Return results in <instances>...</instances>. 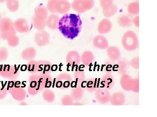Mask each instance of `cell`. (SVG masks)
Returning a JSON list of instances; mask_svg holds the SVG:
<instances>
[{
  "instance_id": "obj_1",
  "label": "cell",
  "mask_w": 157,
  "mask_h": 117,
  "mask_svg": "<svg viewBox=\"0 0 157 117\" xmlns=\"http://www.w3.org/2000/svg\"><path fill=\"white\" fill-rule=\"evenodd\" d=\"M82 27V22L79 15L70 14L64 15L59 20L58 28L61 33L66 38L76 37Z\"/></svg>"
},
{
  "instance_id": "obj_2",
  "label": "cell",
  "mask_w": 157,
  "mask_h": 117,
  "mask_svg": "<svg viewBox=\"0 0 157 117\" xmlns=\"http://www.w3.org/2000/svg\"><path fill=\"white\" fill-rule=\"evenodd\" d=\"M48 18V11L44 6L40 5L35 10L33 18L34 27L39 30H42L46 25Z\"/></svg>"
},
{
  "instance_id": "obj_3",
  "label": "cell",
  "mask_w": 157,
  "mask_h": 117,
  "mask_svg": "<svg viewBox=\"0 0 157 117\" xmlns=\"http://www.w3.org/2000/svg\"><path fill=\"white\" fill-rule=\"evenodd\" d=\"M14 22L9 17H4L0 21V36L2 40H7L9 37L16 35Z\"/></svg>"
},
{
  "instance_id": "obj_4",
  "label": "cell",
  "mask_w": 157,
  "mask_h": 117,
  "mask_svg": "<svg viewBox=\"0 0 157 117\" xmlns=\"http://www.w3.org/2000/svg\"><path fill=\"white\" fill-rule=\"evenodd\" d=\"M28 70L32 73H48L52 71L50 62L45 61H31L28 64Z\"/></svg>"
},
{
  "instance_id": "obj_5",
  "label": "cell",
  "mask_w": 157,
  "mask_h": 117,
  "mask_svg": "<svg viewBox=\"0 0 157 117\" xmlns=\"http://www.w3.org/2000/svg\"><path fill=\"white\" fill-rule=\"evenodd\" d=\"M122 44L125 50L133 51L137 49L138 46V40L136 34L132 31L125 33L122 39Z\"/></svg>"
},
{
  "instance_id": "obj_6",
  "label": "cell",
  "mask_w": 157,
  "mask_h": 117,
  "mask_svg": "<svg viewBox=\"0 0 157 117\" xmlns=\"http://www.w3.org/2000/svg\"><path fill=\"white\" fill-rule=\"evenodd\" d=\"M121 84L124 89L126 91L139 92V79H133L128 75L124 74L121 79Z\"/></svg>"
},
{
  "instance_id": "obj_7",
  "label": "cell",
  "mask_w": 157,
  "mask_h": 117,
  "mask_svg": "<svg viewBox=\"0 0 157 117\" xmlns=\"http://www.w3.org/2000/svg\"><path fill=\"white\" fill-rule=\"evenodd\" d=\"M94 5V0H74L72 8L79 13H83L92 9Z\"/></svg>"
},
{
  "instance_id": "obj_8",
  "label": "cell",
  "mask_w": 157,
  "mask_h": 117,
  "mask_svg": "<svg viewBox=\"0 0 157 117\" xmlns=\"http://www.w3.org/2000/svg\"><path fill=\"white\" fill-rule=\"evenodd\" d=\"M19 70L14 66L3 65L0 69V76L9 80H14L18 77Z\"/></svg>"
},
{
  "instance_id": "obj_9",
  "label": "cell",
  "mask_w": 157,
  "mask_h": 117,
  "mask_svg": "<svg viewBox=\"0 0 157 117\" xmlns=\"http://www.w3.org/2000/svg\"><path fill=\"white\" fill-rule=\"evenodd\" d=\"M100 79L98 78H89L85 80L80 85L87 92H94L100 88Z\"/></svg>"
},
{
  "instance_id": "obj_10",
  "label": "cell",
  "mask_w": 157,
  "mask_h": 117,
  "mask_svg": "<svg viewBox=\"0 0 157 117\" xmlns=\"http://www.w3.org/2000/svg\"><path fill=\"white\" fill-rule=\"evenodd\" d=\"M72 81V77L70 75L67 73L61 74L56 78V86L59 89H67L70 87Z\"/></svg>"
},
{
  "instance_id": "obj_11",
  "label": "cell",
  "mask_w": 157,
  "mask_h": 117,
  "mask_svg": "<svg viewBox=\"0 0 157 117\" xmlns=\"http://www.w3.org/2000/svg\"><path fill=\"white\" fill-rule=\"evenodd\" d=\"M35 41L40 47L46 46L50 41V35L44 30H39L35 35Z\"/></svg>"
},
{
  "instance_id": "obj_12",
  "label": "cell",
  "mask_w": 157,
  "mask_h": 117,
  "mask_svg": "<svg viewBox=\"0 0 157 117\" xmlns=\"http://www.w3.org/2000/svg\"><path fill=\"white\" fill-rule=\"evenodd\" d=\"M96 99L101 104H105L110 101L111 95L107 89L99 88L95 91Z\"/></svg>"
},
{
  "instance_id": "obj_13",
  "label": "cell",
  "mask_w": 157,
  "mask_h": 117,
  "mask_svg": "<svg viewBox=\"0 0 157 117\" xmlns=\"http://www.w3.org/2000/svg\"><path fill=\"white\" fill-rule=\"evenodd\" d=\"M115 83V79L111 73H106L100 80V88L107 90L113 88Z\"/></svg>"
},
{
  "instance_id": "obj_14",
  "label": "cell",
  "mask_w": 157,
  "mask_h": 117,
  "mask_svg": "<svg viewBox=\"0 0 157 117\" xmlns=\"http://www.w3.org/2000/svg\"><path fill=\"white\" fill-rule=\"evenodd\" d=\"M66 61L68 65L73 68L77 67L80 64V57L77 51H70L67 54Z\"/></svg>"
},
{
  "instance_id": "obj_15",
  "label": "cell",
  "mask_w": 157,
  "mask_h": 117,
  "mask_svg": "<svg viewBox=\"0 0 157 117\" xmlns=\"http://www.w3.org/2000/svg\"><path fill=\"white\" fill-rule=\"evenodd\" d=\"M14 28L16 31L21 33L28 32L29 25L26 20L21 18L17 19L14 23Z\"/></svg>"
},
{
  "instance_id": "obj_16",
  "label": "cell",
  "mask_w": 157,
  "mask_h": 117,
  "mask_svg": "<svg viewBox=\"0 0 157 117\" xmlns=\"http://www.w3.org/2000/svg\"><path fill=\"white\" fill-rule=\"evenodd\" d=\"M71 9L70 3L67 0H57L56 5V11L61 14L67 13Z\"/></svg>"
},
{
  "instance_id": "obj_17",
  "label": "cell",
  "mask_w": 157,
  "mask_h": 117,
  "mask_svg": "<svg viewBox=\"0 0 157 117\" xmlns=\"http://www.w3.org/2000/svg\"><path fill=\"white\" fill-rule=\"evenodd\" d=\"M93 44L96 48L102 50L107 49L109 46L107 39L101 35L97 36L94 38Z\"/></svg>"
},
{
  "instance_id": "obj_18",
  "label": "cell",
  "mask_w": 157,
  "mask_h": 117,
  "mask_svg": "<svg viewBox=\"0 0 157 117\" xmlns=\"http://www.w3.org/2000/svg\"><path fill=\"white\" fill-rule=\"evenodd\" d=\"M112 28V24L111 21L107 19H104L99 23L98 26V30L101 34L108 33Z\"/></svg>"
},
{
  "instance_id": "obj_19",
  "label": "cell",
  "mask_w": 157,
  "mask_h": 117,
  "mask_svg": "<svg viewBox=\"0 0 157 117\" xmlns=\"http://www.w3.org/2000/svg\"><path fill=\"white\" fill-rule=\"evenodd\" d=\"M109 101L112 105H123L125 101V98L122 92H115L110 97Z\"/></svg>"
},
{
  "instance_id": "obj_20",
  "label": "cell",
  "mask_w": 157,
  "mask_h": 117,
  "mask_svg": "<svg viewBox=\"0 0 157 117\" xmlns=\"http://www.w3.org/2000/svg\"><path fill=\"white\" fill-rule=\"evenodd\" d=\"M107 54L112 61H116L119 59L121 57V51L117 47L111 46L107 48Z\"/></svg>"
},
{
  "instance_id": "obj_21",
  "label": "cell",
  "mask_w": 157,
  "mask_h": 117,
  "mask_svg": "<svg viewBox=\"0 0 157 117\" xmlns=\"http://www.w3.org/2000/svg\"><path fill=\"white\" fill-rule=\"evenodd\" d=\"M59 20V17L56 14H51L47 18L46 25L51 29H56L58 27Z\"/></svg>"
},
{
  "instance_id": "obj_22",
  "label": "cell",
  "mask_w": 157,
  "mask_h": 117,
  "mask_svg": "<svg viewBox=\"0 0 157 117\" xmlns=\"http://www.w3.org/2000/svg\"><path fill=\"white\" fill-rule=\"evenodd\" d=\"M36 51L33 48H26L22 51L21 56L25 60H31L33 59L36 56Z\"/></svg>"
},
{
  "instance_id": "obj_23",
  "label": "cell",
  "mask_w": 157,
  "mask_h": 117,
  "mask_svg": "<svg viewBox=\"0 0 157 117\" xmlns=\"http://www.w3.org/2000/svg\"><path fill=\"white\" fill-rule=\"evenodd\" d=\"M84 90L81 85H78V87H74L71 91V95L73 99L76 101L81 99L83 96Z\"/></svg>"
},
{
  "instance_id": "obj_24",
  "label": "cell",
  "mask_w": 157,
  "mask_h": 117,
  "mask_svg": "<svg viewBox=\"0 0 157 117\" xmlns=\"http://www.w3.org/2000/svg\"><path fill=\"white\" fill-rule=\"evenodd\" d=\"M94 59V56L90 51H86L82 53L81 60L85 66H88L92 63Z\"/></svg>"
},
{
  "instance_id": "obj_25",
  "label": "cell",
  "mask_w": 157,
  "mask_h": 117,
  "mask_svg": "<svg viewBox=\"0 0 157 117\" xmlns=\"http://www.w3.org/2000/svg\"><path fill=\"white\" fill-rule=\"evenodd\" d=\"M102 70L106 73H111L117 72L116 63H114L113 61L105 62L102 65Z\"/></svg>"
},
{
  "instance_id": "obj_26",
  "label": "cell",
  "mask_w": 157,
  "mask_h": 117,
  "mask_svg": "<svg viewBox=\"0 0 157 117\" xmlns=\"http://www.w3.org/2000/svg\"><path fill=\"white\" fill-rule=\"evenodd\" d=\"M117 64V72L121 74H124L128 69V62L125 59H121Z\"/></svg>"
},
{
  "instance_id": "obj_27",
  "label": "cell",
  "mask_w": 157,
  "mask_h": 117,
  "mask_svg": "<svg viewBox=\"0 0 157 117\" xmlns=\"http://www.w3.org/2000/svg\"><path fill=\"white\" fill-rule=\"evenodd\" d=\"M19 3L18 0H7L6 6L7 9L11 12L17 11L19 8Z\"/></svg>"
},
{
  "instance_id": "obj_28",
  "label": "cell",
  "mask_w": 157,
  "mask_h": 117,
  "mask_svg": "<svg viewBox=\"0 0 157 117\" xmlns=\"http://www.w3.org/2000/svg\"><path fill=\"white\" fill-rule=\"evenodd\" d=\"M82 67L79 66L78 68H76V71L75 72L74 76L75 79L76 81V83L78 84L82 83L83 81L85 80V73L84 70L81 69Z\"/></svg>"
},
{
  "instance_id": "obj_29",
  "label": "cell",
  "mask_w": 157,
  "mask_h": 117,
  "mask_svg": "<svg viewBox=\"0 0 157 117\" xmlns=\"http://www.w3.org/2000/svg\"><path fill=\"white\" fill-rule=\"evenodd\" d=\"M117 7L114 4H113L111 7L108 9L103 10V14L104 17H110L113 16L117 12Z\"/></svg>"
},
{
  "instance_id": "obj_30",
  "label": "cell",
  "mask_w": 157,
  "mask_h": 117,
  "mask_svg": "<svg viewBox=\"0 0 157 117\" xmlns=\"http://www.w3.org/2000/svg\"><path fill=\"white\" fill-rule=\"evenodd\" d=\"M119 25L123 27H128L132 25V21L127 16H121L119 17L117 20Z\"/></svg>"
},
{
  "instance_id": "obj_31",
  "label": "cell",
  "mask_w": 157,
  "mask_h": 117,
  "mask_svg": "<svg viewBox=\"0 0 157 117\" xmlns=\"http://www.w3.org/2000/svg\"><path fill=\"white\" fill-rule=\"evenodd\" d=\"M128 12L130 14L136 15L139 12V3L137 2H133L130 3L128 7Z\"/></svg>"
},
{
  "instance_id": "obj_32",
  "label": "cell",
  "mask_w": 157,
  "mask_h": 117,
  "mask_svg": "<svg viewBox=\"0 0 157 117\" xmlns=\"http://www.w3.org/2000/svg\"><path fill=\"white\" fill-rule=\"evenodd\" d=\"M7 41H8V45L11 47H16L18 46L19 43V38L16 35H13L9 37Z\"/></svg>"
},
{
  "instance_id": "obj_33",
  "label": "cell",
  "mask_w": 157,
  "mask_h": 117,
  "mask_svg": "<svg viewBox=\"0 0 157 117\" xmlns=\"http://www.w3.org/2000/svg\"><path fill=\"white\" fill-rule=\"evenodd\" d=\"M9 57V51L6 48H0V62H4Z\"/></svg>"
},
{
  "instance_id": "obj_34",
  "label": "cell",
  "mask_w": 157,
  "mask_h": 117,
  "mask_svg": "<svg viewBox=\"0 0 157 117\" xmlns=\"http://www.w3.org/2000/svg\"><path fill=\"white\" fill-rule=\"evenodd\" d=\"M43 97L44 99L47 101H48V97H49L50 102H53L55 99L54 93L51 90H47L43 93Z\"/></svg>"
},
{
  "instance_id": "obj_35",
  "label": "cell",
  "mask_w": 157,
  "mask_h": 117,
  "mask_svg": "<svg viewBox=\"0 0 157 117\" xmlns=\"http://www.w3.org/2000/svg\"><path fill=\"white\" fill-rule=\"evenodd\" d=\"M57 0H49L47 3V7L48 11L52 13H56V5Z\"/></svg>"
},
{
  "instance_id": "obj_36",
  "label": "cell",
  "mask_w": 157,
  "mask_h": 117,
  "mask_svg": "<svg viewBox=\"0 0 157 117\" xmlns=\"http://www.w3.org/2000/svg\"><path fill=\"white\" fill-rule=\"evenodd\" d=\"M113 2V0H100V4L103 10H105L111 7Z\"/></svg>"
},
{
  "instance_id": "obj_37",
  "label": "cell",
  "mask_w": 157,
  "mask_h": 117,
  "mask_svg": "<svg viewBox=\"0 0 157 117\" xmlns=\"http://www.w3.org/2000/svg\"><path fill=\"white\" fill-rule=\"evenodd\" d=\"M63 105H72L73 104V98L70 95H66L62 99Z\"/></svg>"
},
{
  "instance_id": "obj_38",
  "label": "cell",
  "mask_w": 157,
  "mask_h": 117,
  "mask_svg": "<svg viewBox=\"0 0 157 117\" xmlns=\"http://www.w3.org/2000/svg\"><path fill=\"white\" fill-rule=\"evenodd\" d=\"M130 65L135 69H139V57H135L132 58L130 62Z\"/></svg>"
},
{
  "instance_id": "obj_39",
  "label": "cell",
  "mask_w": 157,
  "mask_h": 117,
  "mask_svg": "<svg viewBox=\"0 0 157 117\" xmlns=\"http://www.w3.org/2000/svg\"><path fill=\"white\" fill-rule=\"evenodd\" d=\"M8 89L5 87L0 88V100L4 99L8 94Z\"/></svg>"
},
{
  "instance_id": "obj_40",
  "label": "cell",
  "mask_w": 157,
  "mask_h": 117,
  "mask_svg": "<svg viewBox=\"0 0 157 117\" xmlns=\"http://www.w3.org/2000/svg\"><path fill=\"white\" fill-rule=\"evenodd\" d=\"M133 23H134L135 26H136L137 27H139V16H137L134 18L133 20Z\"/></svg>"
},
{
  "instance_id": "obj_41",
  "label": "cell",
  "mask_w": 157,
  "mask_h": 117,
  "mask_svg": "<svg viewBox=\"0 0 157 117\" xmlns=\"http://www.w3.org/2000/svg\"><path fill=\"white\" fill-rule=\"evenodd\" d=\"M7 0H0V3H3L6 2Z\"/></svg>"
},
{
  "instance_id": "obj_42",
  "label": "cell",
  "mask_w": 157,
  "mask_h": 117,
  "mask_svg": "<svg viewBox=\"0 0 157 117\" xmlns=\"http://www.w3.org/2000/svg\"><path fill=\"white\" fill-rule=\"evenodd\" d=\"M1 20H2V16H1V13H0V21H1Z\"/></svg>"
},
{
  "instance_id": "obj_43",
  "label": "cell",
  "mask_w": 157,
  "mask_h": 117,
  "mask_svg": "<svg viewBox=\"0 0 157 117\" xmlns=\"http://www.w3.org/2000/svg\"><path fill=\"white\" fill-rule=\"evenodd\" d=\"M1 67H2V66H1V65H0V69H1Z\"/></svg>"
},
{
  "instance_id": "obj_44",
  "label": "cell",
  "mask_w": 157,
  "mask_h": 117,
  "mask_svg": "<svg viewBox=\"0 0 157 117\" xmlns=\"http://www.w3.org/2000/svg\"><path fill=\"white\" fill-rule=\"evenodd\" d=\"M1 36H0V40H1Z\"/></svg>"
}]
</instances>
